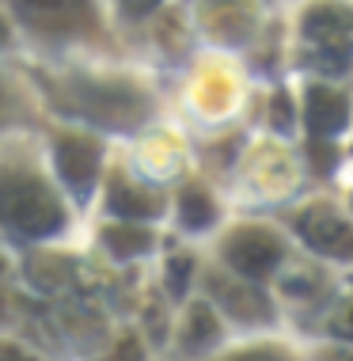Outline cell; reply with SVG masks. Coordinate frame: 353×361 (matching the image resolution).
I'll return each instance as SVG.
<instances>
[{"label": "cell", "mask_w": 353, "mask_h": 361, "mask_svg": "<svg viewBox=\"0 0 353 361\" xmlns=\"http://www.w3.org/2000/svg\"><path fill=\"white\" fill-rule=\"evenodd\" d=\"M308 130L316 133V137H335V133L346 130L349 122V99L335 87H308Z\"/></svg>", "instance_id": "8"}, {"label": "cell", "mask_w": 353, "mask_h": 361, "mask_svg": "<svg viewBox=\"0 0 353 361\" xmlns=\"http://www.w3.org/2000/svg\"><path fill=\"white\" fill-rule=\"evenodd\" d=\"M103 243L111 247V255L118 259H133V255H144L152 247V232L144 224H133V221H122V224H111L103 228Z\"/></svg>", "instance_id": "13"}, {"label": "cell", "mask_w": 353, "mask_h": 361, "mask_svg": "<svg viewBox=\"0 0 353 361\" xmlns=\"http://www.w3.org/2000/svg\"><path fill=\"white\" fill-rule=\"evenodd\" d=\"M54 164H57V171H61V179L76 194H87L95 171H99V145H92L87 137H57Z\"/></svg>", "instance_id": "6"}, {"label": "cell", "mask_w": 353, "mask_h": 361, "mask_svg": "<svg viewBox=\"0 0 353 361\" xmlns=\"http://www.w3.org/2000/svg\"><path fill=\"white\" fill-rule=\"evenodd\" d=\"M209 293L221 300V308L228 312L232 319L240 324H270V300L262 297L251 281L243 278H224V274H213L209 278Z\"/></svg>", "instance_id": "5"}, {"label": "cell", "mask_w": 353, "mask_h": 361, "mask_svg": "<svg viewBox=\"0 0 353 361\" xmlns=\"http://www.w3.org/2000/svg\"><path fill=\"white\" fill-rule=\"evenodd\" d=\"M65 262H57V259H38L35 267H31V278L38 281V286H46V289H61L65 286Z\"/></svg>", "instance_id": "16"}, {"label": "cell", "mask_w": 353, "mask_h": 361, "mask_svg": "<svg viewBox=\"0 0 353 361\" xmlns=\"http://www.w3.org/2000/svg\"><path fill=\"white\" fill-rule=\"evenodd\" d=\"M4 361H31V357H23L16 346H8V350H4Z\"/></svg>", "instance_id": "26"}, {"label": "cell", "mask_w": 353, "mask_h": 361, "mask_svg": "<svg viewBox=\"0 0 353 361\" xmlns=\"http://www.w3.org/2000/svg\"><path fill=\"white\" fill-rule=\"evenodd\" d=\"M235 361H285V357H278V354H247V357H235Z\"/></svg>", "instance_id": "25"}, {"label": "cell", "mask_w": 353, "mask_h": 361, "mask_svg": "<svg viewBox=\"0 0 353 361\" xmlns=\"http://www.w3.org/2000/svg\"><path fill=\"white\" fill-rule=\"evenodd\" d=\"M349 46L353 42H311V65H316L319 73H330V76H338V73H346L349 69Z\"/></svg>", "instance_id": "15"}, {"label": "cell", "mask_w": 353, "mask_h": 361, "mask_svg": "<svg viewBox=\"0 0 353 361\" xmlns=\"http://www.w3.org/2000/svg\"><path fill=\"white\" fill-rule=\"evenodd\" d=\"M221 338V324L213 316V308L205 300H194L190 312H186V327H182V350L186 354H205L213 350Z\"/></svg>", "instance_id": "11"}, {"label": "cell", "mask_w": 353, "mask_h": 361, "mask_svg": "<svg viewBox=\"0 0 353 361\" xmlns=\"http://www.w3.org/2000/svg\"><path fill=\"white\" fill-rule=\"evenodd\" d=\"M300 31L311 42H353V8L335 4V0H323L311 4L300 19Z\"/></svg>", "instance_id": "7"}, {"label": "cell", "mask_w": 353, "mask_h": 361, "mask_svg": "<svg viewBox=\"0 0 353 361\" xmlns=\"http://www.w3.org/2000/svg\"><path fill=\"white\" fill-rule=\"evenodd\" d=\"M87 0H16V12L38 27H68L84 16Z\"/></svg>", "instance_id": "10"}, {"label": "cell", "mask_w": 353, "mask_h": 361, "mask_svg": "<svg viewBox=\"0 0 353 361\" xmlns=\"http://www.w3.org/2000/svg\"><path fill=\"white\" fill-rule=\"evenodd\" d=\"M202 19H205V27H209L217 38H243L251 31V0H209V4L202 8Z\"/></svg>", "instance_id": "9"}, {"label": "cell", "mask_w": 353, "mask_h": 361, "mask_svg": "<svg viewBox=\"0 0 353 361\" xmlns=\"http://www.w3.org/2000/svg\"><path fill=\"white\" fill-rule=\"evenodd\" d=\"M156 4H160V0H122V8H125L130 16H149Z\"/></svg>", "instance_id": "23"}, {"label": "cell", "mask_w": 353, "mask_h": 361, "mask_svg": "<svg viewBox=\"0 0 353 361\" xmlns=\"http://www.w3.org/2000/svg\"><path fill=\"white\" fill-rule=\"evenodd\" d=\"M297 232L308 240V247L335 259H353V228L338 209L330 206H308L297 217Z\"/></svg>", "instance_id": "4"}, {"label": "cell", "mask_w": 353, "mask_h": 361, "mask_svg": "<svg viewBox=\"0 0 353 361\" xmlns=\"http://www.w3.org/2000/svg\"><path fill=\"white\" fill-rule=\"evenodd\" d=\"M330 335L349 338V343H353V297H346L335 308V316H330Z\"/></svg>", "instance_id": "20"}, {"label": "cell", "mask_w": 353, "mask_h": 361, "mask_svg": "<svg viewBox=\"0 0 353 361\" xmlns=\"http://www.w3.org/2000/svg\"><path fill=\"white\" fill-rule=\"evenodd\" d=\"M224 259L243 278H266L281 262V240L266 228H240L224 240Z\"/></svg>", "instance_id": "3"}, {"label": "cell", "mask_w": 353, "mask_h": 361, "mask_svg": "<svg viewBox=\"0 0 353 361\" xmlns=\"http://www.w3.org/2000/svg\"><path fill=\"white\" fill-rule=\"evenodd\" d=\"M190 270H194L190 255H171L168 259V289H171V297H182V289L190 286Z\"/></svg>", "instance_id": "17"}, {"label": "cell", "mask_w": 353, "mask_h": 361, "mask_svg": "<svg viewBox=\"0 0 353 361\" xmlns=\"http://www.w3.org/2000/svg\"><path fill=\"white\" fill-rule=\"evenodd\" d=\"M319 361H353V350H327Z\"/></svg>", "instance_id": "24"}, {"label": "cell", "mask_w": 353, "mask_h": 361, "mask_svg": "<svg viewBox=\"0 0 353 361\" xmlns=\"http://www.w3.org/2000/svg\"><path fill=\"white\" fill-rule=\"evenodd\" d=\"M73 106L87 118L111 126V130H133V126L144 122L149 114V103L144 95L130 84H118V80H92V84H76L73 92Z\"/></svg>", "instance_id": "1"}, {"label": "cell", "mask_w": 353, "mask_h": 361, "mask_svg": "<svg viewBox=\"0 0 353 361\" xmlns=\"http://www.w3.org/2000/svg\"><path fill=\"white\" fill-rule=\"evenodd\" d=\"M270 126L278 133H292V103L285 92H273V103H270Z\"/></svg>", "instance_id": "19"}, {"label": "cell", "mask_w": 353, "mask_h": 361, "mask_svg": "<svg viewBox=\"0 0 353 361\" xmlns=\"http://www.w3.org/2000/svg\"><path fill=\"white\" fill-rule=\"evenodd\" d=\"M114 361H144V350H141V343H137L133 335H125V338H122V346L114 350Z\"/></svg>", "instance_id": "22"}, {"label": "cell", "mask_w": 353, "mask_h": 361, "mask_svg": "<svg viewBox=\"0 0 353 361\" xmlns=\"http://www.w3.org/2000/svg\"><path fill=\"white\" fill-rule=\"evenodd\" d=\"M4 213L12 221V228H19L23 236H54L65 224V213L57 206V198L42 187L38 179H8L4 187Z\"/></svg>", "instance_id": "2"}, {"label": "cell", "mask_w": 353, "mask_h": 361, "mask_svg": "<svg viewBox=\"0 0 353 361\" xmlns=\"http://www.w3.org/2000/svg\"><path fill=\"white\" fill-rule=\"evenodd\" d=\"M111 213L122 221H144L156 213V198L130 179H114L111 183Z\"/></svg>", "instance_id": "12"}, {"label": "cell", "mask_w": 353, "mask_h": 361, "mask_svg": "<svg viewBox=\"0 0 353 361\" xmlns=\"http://www.w3.org/2000/svg\"><path fill=\"white\" fill-rule=\"evenodd\" d=\"M213 217H217V206H213V198L202 187H186L179 194V224L182 228L202 232V228L213 224Z\"/></svg>", "instance_id": "14"}, {"label": "cell", "mask_w": 353, "mask_h": 361, "mask_svg": "<svg viewBox=\"0 0 353 361\" xmlns=\"http://www.w3.org/2000/svg\"><path fill=\"white\" fill-rule=\"evenodd\" d=\"M308 152H311V168L316 171H330L338 164V152H335V145H330L327 137H316Z\"/></svg>", "instance_id": "21"}, {"label": "cell", "mask_w": 353, "mask_h": 361, "mask_svg": "<svg viewBox=\"0 0 353 361\" xmlns=\"http://www.w3.org/2000/svg\"><path fill=\"white\" fill-rule=\"evenodd\" d=\"M281 289L289 293V297H316L319 293V274H311V270H297V274H289L281 281Z\"/></svg>", "instance_id": "18"}]
</instances>
